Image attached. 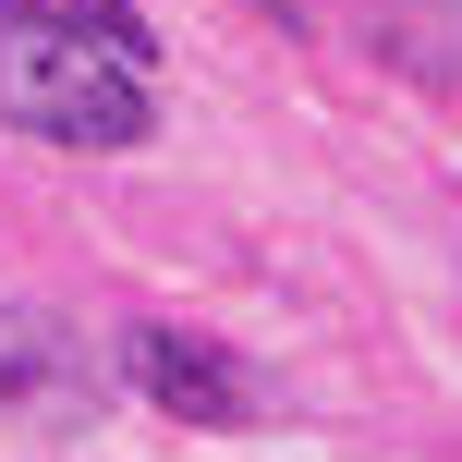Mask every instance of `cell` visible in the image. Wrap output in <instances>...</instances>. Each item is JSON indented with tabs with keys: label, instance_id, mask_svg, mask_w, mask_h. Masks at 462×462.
<instances>
[{
	"label": "cell",
	"instance_id": "cell-1",
	"mask_svg": "<svg viewBox=\"0 0 462 462\" xmlns=\"http://www.w3.org/2000/svg\"><path fill=\"white\" fill-rule=\"evenodd\" d=\"M0 122L73 159H122L159 134V86L110 37H86L61 0H0Z\"/></svg>",
	"mask_w": 462,
	"mask_h": 462
},
{
	"label": "cell",
	"instance_id": "cell-2",
	"mask_svg": "<svg viewBox=\"0 0 462 462\" xmlns=\"http://www.w3.org/2000/svg\"><path fill=\"white\" fill-rule=\"evenodd\" d=\"M122 377H134L159 414H183V426H219V439H244V426H268V390H255V365L231 341H195V328H171V317H146L134 341H122Z\"/></svg>",
	"mask_w": 462,
	"mask_h": 462
},
{
	"label": "cell",
	"instance_id": "cell-3",
	"mask_svg": "<svg viewBox=\"0 0 462 462\" xmlns=\"http://www.w3.org/2000/svg\"><path fill=\"white\" fill-rule=\"evenodd\" d=\"M0 414L49 426V439L97 414V365H86V341H73L49 304H0Z\"/></svg>",
	"mask_w": 462,
	"mask_h": 462
},
{
	"label": "cell",
	"instance_id": "cell-4",
	"mask_svg": "<svg viewBox=\"0 0 462 462\" xmlns=\"http://www.w3.org/2000/svg\"><path fill=\"white\" fill-rule=\"evenodd\" d=\"M377 49L426 86H462V0H377Z\"/></svg>",
	"mask_w": 462,
	"mask_h": 462
}]
</instances>
